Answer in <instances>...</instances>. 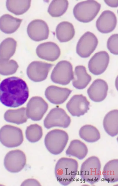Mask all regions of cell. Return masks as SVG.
<instances>
[{
  "instance_id": "30",
  "label": "cell",
  "mask_w": 118,
  "mask_h": 186,
  "mask_svg": "<svg viewBox=\"0 0 118 186\" xmlns=\"http://www.w3.org/2000/svg\"><path fill=\"white\" fill-rule=\"evenodd\" d=\"M25 133L27 139L29 141L35 143L42 138V127L37 124H31L27 127Z\"/></svg>"
},
{
  "instance_id": "25",
  "label": "cell",
  "mask_w": 118,
  "mask_h": 186,
  "mask_svg": "<svg viewBox=\"0 0 118 186\" xmlns=\"http://www.w3.org/2000/svg\"><path fill=\"white\" fill-rule=\"evenodd\" d=\"M4 118L7 122L19 124L26 122L28 117L26 109L23 107L16 110H7L4 114Z\"/></svg>"
},
{
  "instance_id": "18",
  "label": "cell",
  "mask_w": 118,
  "mask_h": 186,
  "mask_svg": "<svg viewBox=\"0 0 118 186\" xmlns=\"http://www.w3.org/2000/svg\"><path fill=\"white\" fill-rule=\"evenodd\" d=\"M71 92V90L68 88L51 85L46 89L45 95L47 98L51 103L55 104H60L66 100Z\"/></svg>"
},
{
  "instance_id": "24",
  "label": "cell",
  "mask_w": 118,
  "mask_h": 186,
  "mask_svg": "<svg viewBox=\"0 0 118 186\" xmlns=\"http://www.w3.org/2000/svg\"><path fill=\"white\" fill-rule=\"evenodd\" d=\"M102 174L105 180L109 183L118 181V160L114 159L107 162L105 165Z\"/></svg>"
},
{
  "instance_id": "15",
  "label": "cell",
  "mask_w": 118,
  "mask_h": 186,
  "mask_svg": "<svg viewBox=\"0 0 118 186\" xmlns=\"http://www.w3.org/2000/svg\"><path fill=\"white\" fill-rule=\"evenodd\" d=\"M117 19L114 13L110 10H105L100 14L96 21V26L100 32L107 33L115 28Z\"/></svg>"
},
{
  "instance_id": "14",
  "label": "cell",
  "mask_w": 118,
  "mask_h": 186,
  "mask_svg": "<svg viewBox=\"0 0 118 186\" xmlns=\"http://www.w3.org/2000/svg\"><path fill=\"white\" fill-rule=\"evenodd\" d=\"M109 56L105 51L96 53L89 60L88 64L90 72L95 75H100L106 70L109 63Z\"/></svg>"
},
{
  "instance_id": "26",
  "label": "cell",
  "mask_w": 118,
  "mask_h": 186,
  "mask_svg": "<svg viewBox=\"0 0 118 186\" xmlns=\"http://www.w3.org/2000/svg\"><path fill=\"white\" fill-rule=\"evenodd\" d=\"M31 0H7L6 5L7 9L16 15L22 14L26 12L30 7Z\"/></svg>"
},
{
  "instance_id": "17",
  "label": "cell",
  "mask_w": 118,
  "mask_h": 186,
  "mask_svg": "<svg viewBox=\"0 0 118 186\" xmlns=\"http://www.w3.org/2000/svg\"><path fill=\"white\" fill-rule=\"evenodd\" d=\"M36 53L40 58L48 61L56 60L60 54V50L55 43L48 42L40 44L36 49Z\"/></svg>"
},
{
  "instance_id": "31",
  "label": "cell",
  "mask_w": 118,
  "mask_h": 186,
  "mask_svg": "<svg viewBox=\"0 0 118 186\" xmlns=\"http://www.w3.org/2000/svg\"><path fill=\"white\" fill-rule=\"evenodd\" d=\"M118 34L112 35L108 39L107 46L110 52L112 54L117 55L118 54Z\"/></svg>"
},
{
  "instance_id": "27",
  "label": "cell",
  "mask_w": 118,
  "mask_h": 186,
  "mask_svg": "<svg viewBox=\"0 0 118 186\" xmlns=\"http://www.w3.org/2000/svg\"><path fill=\"white\" fill-rule=\"evenodd\" d=\"M81 138L89 143H94L100 138V132L95 127L89 124L85 125L81 127L79 131Z\"/></svg>"
},
{
  "instance_id": "23",
  "label": "cell",
  "mask_w": 118,
  "mask_h": 186,
  "mask_svg": "<svg viewBox=\"0 0 118 186\" xmlns=\"http://www.w3.org/2000/svg\"><path fill=\"white\" fill-rule=\"evenodd\" d=\"M88 152L87 147L83 142L78 140H72L66 151V155L75 157L80 160L84 158Z\"/></svg>"
},
{
  "instance_id": "20",
  "label": "cell",
  "mask_w": 118,
  "mask_h": 186,
  "mask_svg": "<svg viewBox=\"0 0 118 186\" xmlns=\"http://www.w3.org/2000/svg\"><path fill=\"white\" fill-rule=\"evenodd\" d=\"M118 111L114 109L110 111L105 116L103 125L106 133L112 137L118 133Z\"/></svg>"
},
{
  "instance_id": "12",
  "label": "cell",
  "mask_w": 118,
  "mask_h": 186,
  "mask_svg": "<svg viewBox=\"0 0 118 186\" xmlns=\"http://www.w3.org/2000/svg\"><path fill=\"white\" fill-rule=\"evenodd\" d=\"M48 108L47 104L42 98L38 97H33L27 105L26 112L27 117L33 121L40 120Z\"/></svg>"
},
{
  "instance_id": "19",
  "label": "cell",
  "mask_w": 118,
  "mask_h": 186,
  "mask_svg": "<svg viewBox=\"0 0 118 186\" xmlns=\"http://www.w3.org/2000/svg\"><path fill=\"white\" fill-rule=\"evenodd\" d=\"M91 80V77L87 72L84 66L78 65L75 67L72 80V84L75 88L83 89L87 86Z\"/></svg>"
},
{
  "instance_id": "4",
  "label": "cell",
  "mask_w": 118,
  "mask_h": 186,
  "mask_svg": "<svg viewBox=\"0 0 118 186\" xmlns=\"http://www.w3.org/2000/svg\"><path fill=\"white\" fill-rule=\"evenodd\" d=\"M68 139V135L65 131L55 129L47 134L45 139V144L50 153L54 155H58L64 149Z\"/></svg>"
},
{
  "instance_id": "2",
  "label": "cell",
  "mask_w": 118,
  "mask_h": 186,
  "mask_svg": "<svg viewBox=\"0 0 118 186\" xmlns=\"http://www.w3.org/2000/svg\"><path fill=\"white\" fill-rule=\"evenodd\" d=\"M78 163L75 159L63 157L57 162L55 173L58 181L63 186L71 184L75 179L78 170Z\"/></svg>"
},
{
  "instance_id": "5",
  "label": "cell",
  "mask_w": 118,
  "mask_h": 186,
  "mask_svg": "<svg viewBox=\"0 0 118 186\" xmlns=\"http://www.w3.org/2000/svg\"><path fill=\"white\" fill-rule=\"evenodd\" d=\"M101 163L99 158L92 156L82 164L80 175L83 180L91 185L98 182L101 178Z\"/></svg>"
},
{
  "instance_id": "6",
  "label": "cell",
  "mask_w": 118,
  "mask_h": 186,
  "mask_svg": "<svg viewBox=\"0 0 118 186\" xmlns=\"http://www.w3.org/2000/svg\"><path fill=\"white\" fill-rule=\"evenodd\" d=\"M23 139L22 131L19 127L6 125L0 130V141L7 147L18 146L22 143Z\"/></svg>"
},
{
  "instance_id": "32",
  "label": "cell",
  "mask_w": 118,
  "mask_h": 186,
  "mask_svg": "<svg viewBox=\"0 0 118 186\" xmlns=\"http://www.w3.org/2000/svg\"><path fill=\"white\" fill-rule=\"evenodd\" d=\"M21 186H41L39 182L34 179H28L24 181L21 184Z\"/></svg>"
},
{
  "instance_id": "29",
  "label": "cell",
  "mask_w": 118,
  "mask_h": 186,
  "mask_svg": "<svg viewBox=\"0 0 118 186\" xmlns=\"http://www.w3.org/2000/svg\"><path fill=\"white\" fill-rule=\"evenodd\" d=\"M17 44L16 41L12 38L5 39L0 45V56L9 59L15 53Z\"/></svg>"
},
{
  "instance_id": "11",
  "label": "cell",
  "mask_w": 118,
  "mask_h": 186,
  "mask_svg": "<svg viewBox=\"0 0 118 186\" xmlns=\"http://www.w3.org/2000/svg\"><path fill=\"white\" fill-rule=\"evenodd\" d=\"M27 32L31 39L38 41L48 38L49 30L47 24L45 21L36 19L29 23L27 28Z\"/></svg>"
},
{
  "instance_id": "28",
  "label": "cell",
  "mask_w": 118,
  "mask_h": 186,
  "mask_svg": "<svg viewBox=\"0 0 118 186\" xmlns=\"http://www.w3.org/2000/svg\"><path fill=\"white\" fill-rule=\"evenodd\" d=\"M68 2L66 0H54L49 5L47 11L54 17H58L66 12L68 6Z\"/></svg>"
},
{
  "instance_id": "33",
  "label": "cell",
  "mask_w": 118,
  "mask_h": 186,
  "mask_svg": "<svg viewBox=\"0 0 118 186\" xmlns=\"http://www.w3.org/2000/svg\"><path fill=\"white\" fill-rule=\"evenodd\" d=\"M106 3L109 6L112 7H117L118 6V0H104Z\"/></svg>"
},
{
  "instance_id": "9",
  "label": "cell",
  "mask_w": 118,
  "mask_h": 186,
  "mask_svg": "<svg viewBox=\"0 0 118 186\" xmlns=\"http://www.w3.org/2000/svg\"><path fill=\"white\" fill-rule=\"evenodd\" d=\"M26 158L23 152L16 149L9 151L6 155L4 164L6 169L12 173H17L22 170L26 164Z\"/></svg>"
},
{
  "instance_id": "7",
  "label": "cell",
  "mask_w": 118,
  "mask_h": 186,
  "mask_svg": "<svg viewBox=\"0 0 118 186\" xmlns=\"http://www.w3.org/2000/svg\"><path fill=\"white\" fill-rule=\"evenodd\" d=\"M51 77L55 83L63 85L68 84L74 78L72 65L67 61H60L54 68Z\"/></svg>"
},
{
  "instance_id": "13",
  "label": "cell",
  "mask_w": 118,
  "mask_h": 186,
  "mask_svg": "<svg viewBox=\"0 0 118 186\" xmlns=\"http://www.w3.org/2000/svg\"><path fill=\"white\" fill-rule=\"evenodd\" d=\"M90 103L82 94L73 96L67 103L66 108L73 116L79 117L84 114L89 110Z\"/></svg>"
},
{
  "instance_id": "22",
  "label": "cell",
  "mask_w": 118,
  "mask_h": 186,
  "mask_svg": "<svg viewBox=\"0 0 118 186\" xmlns=\"http://www.w3.org/2000/svg\"><path fill=\"white\" fill-rule=\"evenodd\" d=\"M75 34V29L73 24L67 21L60 22L56 29L57 38L61 42L70 41L73 37Z\"/></svg>"
},
{
  "instance_id": "8",
  "label": "cell",
  "mask_w": 118,
  "mask_h": 186,
  "mask_svg": "<svg viewBox=\"0 0 118 186\" xmlns=\"http://www.w3.org/2000/svg\"><path fill=\"white\" fill-rule=\"evenodd\" d=\"M71 119L63 109L56 107L52 109L44 121L45 127L47 129L55 127L66 128L70 125Z\"/></svg>"
},
{
  "instance_id": "3",
  "label": "cell",
  "mask_w": 118,
  "mask_h": 186,
  "mask_svg": "<svg viewBox=\"0 0 118 186\" xmlns=\"http://www.w3.org/2000/svg\"><path fill=\"white\" fill-rule=\"evenodd\" d=\"M101 5L96 1L90 0L80 2L74 7L73 12L75 18L83 23L94 19L99 12Z\"/></svg>"
},
{
  "instance_id": "16",
  "label": "cell",
  "mask_w": 118,
  "mask_h": 186,
  "mask_svg": "<svg viewBox=\"0 0 118 186\" xmlns=\"http://www.w3.org/2000/svg\"><path fill=\"white\" fill-rule=\"evenodd\" d=\"M108 89L107 83L98 79L93 82L88 88L87 93L90 99L95 102H100L106 97Z\"/></svg>"
},
{
  "instance_id": "21",
  "label": "cell",
  "mask_w": 118,
  "mask_h": 186,
  "mask_svg": "<svg viewBox=\"0 0 118 186\" xmlns=\"http://www.w3.org/2000/svg\"><path fill=\"white\" fill-rule=\"evenodd\" d=\"M22 20L9 14H4L0 17V29L5 33H12L19 28Z\"/></svg>"
},
{
  "instance_id": "1",
  "label": "cell",
  "mask_w": 118,
  "mask_h": 186,
  "mask_svg": "<svg viewBox=\"0 0 118 186\" xmlns=\"http://www.w3.org/2000/svg\"><path fill=\"white\" fill-rule=\"evenodd\" d=\"M29 91L25 82L16 77L3 80L0 83V101L4 106L16 108L27 100Z\"/></svg>"
},
{
  "instance_id": "10",
  "label": "cell",
  "mask_w": 118,
  "mask_h": 186,
  "mask_svg": "<svg viewBox=\"0 0 118 186\" xmlns=\"http://www.w3.org/2000/svg\"><path fill=\"white\" fill-rule=\"evenodd\" d=\"M98 43V39L94 34L87 32L79 39L76 46V52L81 57H88L96 48Z\"/></svg>"
}]
</instances>
